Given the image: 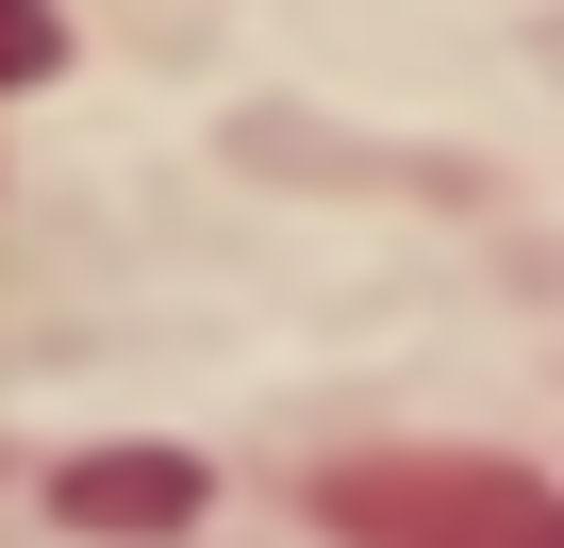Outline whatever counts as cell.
Here are the masks:
<instances>
[{
	"label": "cell",
	"mask_w": 564,
	"mask_h": 548,
	"mask_svg": "<svg viewBox=\"0 0 564 548\" xmlns=\"http://www.w3.org/2000/svg\"><path fill=\"white\" fill-rule=\"evenodd\" d=\"M51 67V0H0V84H34Z\"/></svg>",
	"instance_id": "3957f363"
},
{
	"label": "cell",
	"mask_w": 564,
	"mask_h": 548,
	"mask_svg": "<svg viewBox=\"0 0 564 548\" xmlns=\"http://www.w3.org/2000/svg\"><path fill=\"white\" fill-rule=\"evenodd\" d=\"M316 531L333 548H564V482L498 449H399V465H333Z\"/></svg>",
	"instance_id": "6da1fadb"
},
{
	"label": "cell",
	"mask_w": 564,
	"mask_h": 548,
	"mask_svg": "<svg viewBox=\"0 0 564 548\" xmlns=\"http://www.w3.org/2000/svg\"><path fill=\"white\" fill-rule=\"evenodd\" d=\"M51 515H67V531H183V515H199V465H183V449H100V465L51 482Z\"/></svg>",
	"instance_id": "7a4b0ae2"
}]
</instances>
